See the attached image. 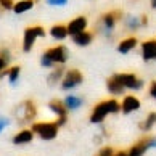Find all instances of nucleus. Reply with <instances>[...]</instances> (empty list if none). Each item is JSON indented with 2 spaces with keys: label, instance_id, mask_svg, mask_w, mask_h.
Returning <instances> with one entry per match:
<instances>
[{
  "label": "nucleus",
  "instance_id": "obj_25",
  "mask_svg": "<svg viewBox=\"0 0 156 156\" xmlns=\"http://www.w3.org/2000/svg\"><path fill=\"white\" fill-rule=\"evenodd\" d=\"M13 3H15L13 0H0V5H2V7H3L5 10H11V8L15 7Z\"/></svg>",
  "mask_w": 156,
  "mask_h": 156
},
{
  "label": "nucleus",
  "instance_id": "obj_6",
  "mask_svg": "<svg viewBox=\"0 0 156 156\" xmlns=\"http://www.w3.org/2000/svg\"><path fill=\"white\" fill-rule=\"evenodd\" d=\"M116 79L126 89H132V90H138V89H142V85H143V80L138 79L135 74H124V73L116 74Z\"/></svg>",
  "mask_w": 156,
  "mask_h": 156
},
{
  "label": "nucleus",
  "instance_id": "obj_15",
  "mask_svg": "<svg viewBox=\"0 0 156 156\" xmlns=\"http://www.w3.org/2000/svg\"><path fill=\"white\" fill-rule=\"evenodd\" d=\"M135 45H137V39L135 37H127V39L122 40V42H119L118 51H119V53H129Z\"/></svg>",
  "mask_w": 156,
  "mask_h": 156
},
{
  "label": "nucleus",
  "instance_id": "obj_27",
  "mask_svg": "<svg viewBox=\"0 0 156 156\" xmlns=\"http://www.w3.org/2000/svg\"><path fill=\"white\" fill-rule=\"evenodd\" d=\"M0 58H2L3 61H7V63H8V60H10V53H8V50H7V48H0Z\"/></svg>",
  "mask_w": 156,
  "mask_h": 156
},
{
  "label": "nucleus",
  "instance_id": "obj_8",
  "mask_svg": "<svg viewBox=\"0 0 156 156\" xmlns=\"http://www.w3.org/2000/svg\"><path fill=\"white\" fill-rule=\"evenodd\" d=\"M121 18V11H109V13L103 15L101 18V24H103V32L109 37L111 36V29L116 24V21Z\"/></svg>",
  "mask_w": 156,
  "mask_h": 156
},
{
  "label": "nucleus",
  "instance_id": "obj_31",
  "mask_svg": "<svg viewBox=\"0 0 156 156\" xmlns=\"http://www.w3.org/2000/svg\"><path fill=\"white\" fill-rule=\"evenodd\" d=\"M8 122H10V121H8L7 118H0V132H2L5 127L8 126Z\"/></svg>",
  "mask_w": 156,
  "mask_h": 156
},
{
  "label": "nucleus",
  "instance_id": "obj_4",
  "mask_svg": "<svg viewBox=\"0 0 156 156\" xmlns=\"http://www.w3.org/2000/svg\"><path fill=\"white\" fill-rule=\"evenodd\" d=\"M45 36V31L44 27L36 26V27H27L24 31V40H23V50L26 51H31V48L34 47V40L37 37H44Z\"/></svg>",
  "mask_w": 156,
  "mask_h": 156
},
{
  "label": "nucleus",
  "instance_id": "obj_19",
  "mask_svg": "<svg viewBox=\"0 0 156 156\" xmlns=\"http://www.w3.org/2000/svg\"><path fill=\"white\" fill-rule=\"evenodd\" d=\"M50 34L53 39H58V40H63L66 36H68V27L66 26H61V24H56L50 29Z\"/></svg>",
  "mask_w": 156,
  "mask_h": 156
},
{
  "label": "nucleus",
  "instance_id": "obj_7",
  "mask_svg": "<svg viewBox=\"0 0 156 156\" xmlns=\"http://www.w3.org/2000/svg\"><path fill=\"white\" fill-rule=\"evenodd\" d=\"M47 58L53 63H65L66 60H68V50H66V47H63V45H58V47H53V48H48L47 51L44 53Z\"/></svg>",
  "mask_w": 156,
  "mask_h": 156
},
{
  "label": "nucleus",
  "instance_id": "obj_21",
  "mask_svg": "<svg viewBox=\"0 0 156 156\" xmlns=\"http://www.w3.org/2000/svg\"><path fill=\"white\" fill-rule=\"evenodd\" d=\"M156 124V113H150L148 114V118L143 121V122H140L138 124V127H140V130H145V132H148L151 127Z\"/></svg>",
  "mask_w": 156,
  "mask_h": 156
},
{
  "label": "nucleus",
  "instance_id": "obj_16",
  "mask_svg": "<svg viewBox=\"0 0 156 156\" xmlns=\"http://www.w3.org/2000/svg\"><path fill=\"white\" fill-rule=\"evenodd\" d=\"M106 87H108V90L111 92L113 95H119V94H122V90L126 89L122 84L119 82V80L116 79V76H113V77H109V80H108V84H106Z\"/></svg>",
  "mask_w": 156,
  "mask_h": 156
},
{
  "label": "nucleus",
  "instance_id": "obj_10",
  "mask_svg": "<svg viewBox=\"0 0 156 156\" xmlns=\"http://www.w3.org/2000/svg\"><path fill=\"white\" fill-rule=\"evenodd\" d=\"M85 26H87V20H85L84 16H79V18L73 20V21L68 24V34L74 37V36H77V34L84 32Z\"/></svg>",
  "mask_w": 156,
  "mask_h": 156
},
{
  "label": "nucleus",
  "instance_id": "obj_2",
  "mask_svg": "<svg viewBox=\"0 0 156 156\" xmlns=\"http://www.w3.org/2000/svg\"><path fill=\"white\" fill-rule=\"evenodd\" d=\"M58 122H34L31 130L42 138V140H53L58 135Z\"/></svg>",
  "mask_w": 156,
  "mask_h": 156
},
{
  "label": "nucleus",
  "instance_id": "obj_32",
  "mask_svg": "<svg viewBox=\"0 0 156 156\" xmlns=\"http://www.w3.org/2000/svg\"><path fill=\"white\" fill-rule=\"evenodd\" d=\"M5 66H7V61H3L2 58H0V73L3 71V68H5Z\"/></svg>",
  "mask_w": 156,
  "mask_h": 156
},
{
  "label": "nucleus",
  "instance_id": "obj_18",
  "mask_svg": "<svg viewBox=\"0 0 156 156\" xmlns=\"http://www.w3.org/2000/svg\"><path fill=\"white\" fill-rule=\"evenodd\" d=\"M32 7H34V0H20V2L15 3L13 11L16 15H21V13H24V11L31 10Z\"/></svg>",
  "mask_w": 156,
  "mask_h": 156
},
{
  "label": "nucleus",
  "instance_id": "obj_28",
  "mask_svg": "<svg viewBox=\"0 0 156 156\" xmlns=\"http://www.w3.org/2000/svg\"><path fill=\"white\" fill-rule=\"evenodd\" d=\"M48 5H56V7H63L68 3V0H47Z\"/></svg>",
  "mask_w": 156,
  "mask_h": 156
},
{
  "label": "nucleus",
  "instance_id": "obj_17",
  "mask_svg": "<svg viewBox=\"0 0 156 156\" xmlns=\"http://www.w3.org/2000/svg\"><path fill=\"white\" fill-rule=\"evenodd\" d=\"M73 40H74V44H76V45L85 47V45H89L92 40H94V34H90V32H85V31H84V32L77 34V36H74Z\"/></svg>",
  "mask_w": 156,
  "mask_h": 156
},
{
  "label": "nucleus",
  "instance_id": "obj_35",
  "mask_svg": "<svg viewBox=\"0 0 156 156\" xmlns=\"http://www.w3.org/2000/svg\"><path fill=\"white\" fill-rule=\"evenodd\" d=\"M151 7H153V8H156V0H151Z\"/></svg>",
  "mask_w": 156,
  "mask_h": 156
},
{
  "label": "nucleus",
  "instance_id": "obj_3",
  "mask_svg": "<svg viewBox=\"0 0 156 156\" xmlns=\"http://www.w3.org/2000/svg\"><path fill=\"white\" fill-rule=\"evenodd\" d=\"M150 148H156V137L153 135H147L142 140H138L135 145H132L129 156H143Z\"/></svg>",
  "mask_w": 156,
  "mask_h": 156
},
{
  "label": "nucleus",
  "instance_id": "obj_9",
  "mask_svg": "<svg viewBox=\"0 0 156 156\" xmlns=\"http://www.w3.org/2000/svg\"><path fill=\"white\" fill-rule=\"evenodd\" d=\"M16 113H23V121H32L37 114V109L34 106V103L31 100H26L24 103H21L16 109Z\"/></svg>",
  "mask_w": 156,
  "mask_h": 156
},
{
  "label": "nucleus",
  "instance_id": "obj_12",
  "mask_svg": "<svg viewBox=\"0 0 156 156\" xmlns=\"http://www.w3.org/2000/svg\"><path fill=\"white\" fill-rule=\"evenodd\" d=\"M138 108H140V101H138L135 97H132V95L126 97L122 105H121V109H122L124 114H130L132 111H137Z\"/></svg>",
  "mask_w": 156,
  "mask_h": 156
},
{
  "label": "nucleus",
  "instance_id": "obj_1",
  "mask_svg": "<svg viewBox=\"0 0 156 156\" xmlns=\"http://www.w3.org/2000/svg\"><path fill=\"white\" fill-rule=\"evenodd\" d=\"M119 109H121V105H119L116 100L101 101V103H98V105L95 106L94 113H92V116H90V122L100 124L101 121L106 118V114H109V113H118Z\"/></svg>",
  "mask_w": 156,
  "mask_h": 156
},
{
  "label": "nucleus",
  "instance_id": "obj_24",
  "mask_svg": "<svg viewBox=\"0 0 156 156\" xmlns=\"http://www.w3.org/2000/svg\"><path fill=\"white\" fill-rule=\"evenodd\" d=\"M20 71H21V68L20 66H13L8 71V79H10V84H16V80H18L20 77Z\"/></svg>",
  "mask_w": 156,
  "mask_h": 156
},
{
  "label": "nucleus",
  "instance_id": "obj_29",
  "mask_svg": "<svg viewBox=\"0 0 156 156\" xmlns=\"http://www.w3.org/2000/svg\"><path fill=\"white\" fill-rule=\"evenodd\" d=\"M40 63H42V66H45V68H51V66H53V63H51L45 55H42V58H40Z\"/></svg>",
  "mask_w": 156,
  "mask_h": 156
},
{
  "label": "nucleus",
  "instance_id": "obj_34",
  "mask_svg": "<svg viewBox=\"0 0 156 156\" xmlns=\"http://www.w3.org/2000/svg\"><path fill=\"white\" fill-rule=\"evenodd\" d=\"M114 156H129V153H126V151H119V153H116Z\"/></svg>",
  "mask_w": 156,
  "mask_h": 156
},
{
  "label": "nucleus",
  "instance_id": "obj_20",
  "mask_svg": "<svg viewBox=\"0 0 156 156\" xmlns=\"http://www.w3.org/2000/svg\"><path fill=\"white\" fill-rule=\"evenodd\" d=\"M65 106L68 108V109H77L80 105H82V100H80L79 97H74V95H68L66 98H65Z\"/></svg>",
  "mask_w": 156,
  "mask_h": 156
},
{
  "label": "nucleus",
  "instance_id": "obj_33",
  "mask_svg": "<svg viewBox=\"0 0 156 156\" xmlns=\"http://www.w3.org/2000/svg\"><path fill=\"white\" fill-rule=\"evenodd\" d=\"M140 23H142L143 26H145V24H148V18H147V16H142V20H140Z\"/></svg>",
  "mask_w": 156,
  "mask_h": 156
},
{
  "label": "nucleus",
  "instance_id": "obj_5",
  "mask_svg": "<svg viewBox=\"0 0 156 156\" xmlns=\"http://www.w3.org/2000/svg\"><path fill=\"white\" fill-rule=\"evenodd\" d=\"M82 73L77 71V69H69V71L65 74V79L61 82V89L63 90H69V89H74L82 82Z\"/></svg>",
  "mask_w": 156,
  "mask_h": 156
},
{
  "label": "nucleus",
  "instance_id": "obj_14",
  "mask_svg": "<svg viewBox=\"0 0 156 156\" xmlns=\"http://www.w3.org/2000/svg\"><path fill=\"white\" fill-rule=\"evenodd\" d=\"M32 137H34V132L29 130V129H24V130H21L18 132L15 137H13V143L15 145H23V143H29L32 140Z\"/></svg>",
  "mask_w": 156,
  "mask_h": 156
},
{
  "label": "nucleus",
  "instance_id": "obj_13",
  "mask_svg": "<svg viewBox=\"0 0 156 156\" xmlns=\"http://www.w3.org/2000/svg\"><path fill=\"white\" fill-rule=\"evenodd\" d=\"M48 108H50V111H53L60 119H66L68 108L65 106V103H63V101H60V100H51V101L48 103Z\"/></svg>",
  "mask_w": 156,
  "mask_h": 156
},
{
  "label": "nucleus",
  "instance_id": "obj_11",
  "mask_svg": "<svg viewBox=\"0 0 156 156\" xmlns=\"http://www.w3.org/2000/svg\"><path fill=\"white\" fill-rule=\"evenodd\" d=\"M142 56L145 61L156 58V40H147L142 44Z\"/></svg>",
  "mask_w": 156,
  "mask_h": 156
},
{
  "label": "nucleus",
  "instance_id": "obj_26",
  "mask_svg": "<svg viewBox=\"0 0 156 156\" xmlns=\"http://www.w3.org/2000/svg\"><path fill=\"white\" fill-rule=\"evenodd\" d=\"M97 156H114V154H113V150H111V148H109V147H105V148L100 150V153H98Z\"/></svg>",
  "mask_w": 156,
  "mask_h": 156
},
{
  "label": "nucleus",
  "instance_id": "obj_22",
  "mask_svg": "<svg viewBox=\"0 0 156 156\" xmlns=\"http://www.w3.org/2000/svg\"><path fill=\"white\" fill-rule=\"evenodd\" d=\"M142 23L138 21L135 16H127V20H126V26H127V29H130V31H137L138 27H140Z\"/></svg>",
  "mask_w": 156,
  "mask_h": 156
},
{
  "label": "nucleus",
  "instance_id": "obj_23",
  "mask_svg": "<svg viewBox=\"0 0 156 156\" xmlns=\"http://www.w3.org/2000/svg\"><path fill=\"white\" fill-rule=\"evenodd\" d=\"M63 73H65V69H63V66L56 68L55 71H53V73H51L50 76H48V84H50V85H53V84L56 82V80H58V79L61 77V74H63Z\"/></svg>",
  "mask_w": 156,
  "mask_h": 156
},
{
  "label": "nucleus",
  "instance_id": "obj_30",
  "mask_svg": "<svg viewBox=\"0 0 156 156\" xmlns=\"http://www.w3.org/2000/svg\"><path fill=\"white\" fill-rule=\"evenodd\" d=\"M150 95L153 98H156V80H153L151 85H150Z\"/></svg>",
  "mask_w": 156,
  "mask_h": 156
}]
</instances>
